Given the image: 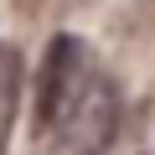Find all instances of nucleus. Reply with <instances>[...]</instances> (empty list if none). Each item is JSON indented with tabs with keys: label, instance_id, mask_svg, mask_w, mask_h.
<instances>
[{
	"label": "nucleus",
	"instance_id": "f257e3e1",
	"mask_svg": "<svg viewBox=\"0 0 155 155\" xmlns=\"http://www.w3.org/2000/svg\"><path fill=\"white\" fill-rule=\"evenodd\" d=\"M119 134V88L83 36H52L36 72V140L47 155H104Z\"/></svg>",
	"mask_w": 155,
	"mask_h": 155
},
{
	"label": "nucleus",
	"instance_id": "f03ea898",
	"mask_svg": "<svg viewBox=\"0 0 155 155\" xmlns=\"http://www.w3.org/2000/svg\"><path fill=\"white\" fill-rule=\"evenodd\" d=\"M21 83H26V62L11 41H0V155H5L16 119H21Z\"/></svg>",
	"mask_w": 155,
	"mask_h": 155
}]
</instances>
